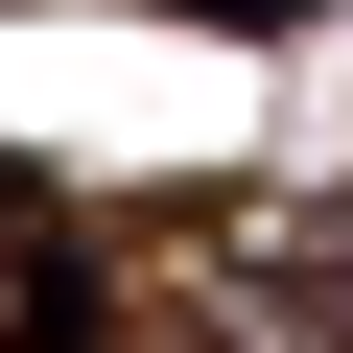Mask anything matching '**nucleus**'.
<instances>
[{"mask_svg":"<svg viewBox=\"0 0 353 353\" xmlns=\"http://www.w3.org/2000/svg\"><path fill=\"white\" fill-rule=\"evenodd\" d=\"M0 353H94V259L48 212V165H0Z\"/></svg>","mask_w":353,"mask_h":353,"instance_id":"1","label":"nucleus"}]
</instances>
